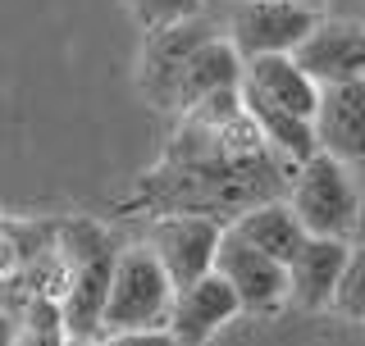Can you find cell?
Instances as JSON below:
<instances>
[{"label":"cell","mask_w":365,"mask_h":346,"mask_svg":"<svg viewBox=\"0 0 365 346\" xmlns=\"http://www.w3.org/2000/svg\"><path fill=\"white\" fill-rule=\"evenodd\" d=\"M329 310H334L338 319H347V324H365V246H351Z\"/></svg>","instance_id":"16"},{"label":"cell","mask_w":365,"mask_h":346,"mask_svg":"<svg viewBox=\"0 0 365 346\" xmlns=\"http://www.w3.org/2000/svg\"><path fill=\"white\" fill-rule=\"evenodd\" d=\"M242 96H256L265 105H279L297 114V119L315 123V110H319V87L297 68L292 55H260V60H247L242 64V83H237Z\"/></svg>","instance_id":"11"},{"label":"cell","mask_w":365,"mask_h":346,"mask_svg":"<svg viewBox=\"0 0 365 346\" xmlns=\"http://www.w3.org/2000/svg\"><path fill=\"white\" fill-rule=\"evenodd\" d=\"M292 5H306V9H315V5H319V0H292Z\"/></svg>","instance_id":"21"},{"label":"cell","mask_w":365,"mask_h":346,"mask_svg":"<svg viewBox=\"0 0 365 346\" xmlns=\"http://www.w3.org/2000/svg\"><path fill=\"white\" fill-rule=\"evenodd\" d=\"M60 260H64V292H60V315L73 342H96L101 337V315L114 278V241L96 224H68L60 233Z\"/></svg>","instance_id":"1"},{"label":"cell","mask_w":365,"mask_h":346,"mask_svg":"<svg viewBox=\"0 0 365 346\" xmlns=\"http://www.w3.org/2000/svg\"><path fill=\"white\" fill-rule=\"evenodd\" d=\"M201 0H128V9L137 14L146 32H160V28H174V23H187L197 14Z\"/></svg>","instance_id":"17"},{"label":"cell","mask_w":365,"mask_h":346,"mask_svg":"<svg viewBox=\"0 0 365 346\" xmlns=\"http://www.w3.org/2000/svg\"><path fill=\"white\" fill-rule=\"evenodd\" d=\"M0 346H14V315L0 310Z\"/></svg>","instance_id":"20"},{"label":"cell","mask_w":365,"mask_h":346,"mask_svg":"<svg viewBox=\"0 0 365 346\" xmlns=\"http://www.w3.org/2000/svg\"><path fill=\"white\" fill-rule=\"evenodd\" d=\"M315 146L342 164L365 159V78L342 87H319Z\"/></svg>","instance_id":"10"},{"label":"cell","mask_w":365,"mask_h":346,"mask_svg":"<svg viewBox=\"0 0 365 346\" xmlns=\"http://www.w3.org/2000/svg\"><path fill=\"white\" fill-rule=\"evenodd\" d=\"M242 315L233 287H228L220 273H205V278L187 283V287H174V305H169V337L178 346H205L220 332L224 324Z\"/></svg>","instance_id":"8"},{"label":"cell","mask_w":365,"mask_h":346,"mask_svg":"<svg viewBox=\"0 0 365 346\" xmlns=\"http://www.w3.org/2000/svg\"><path fill=\"white\" fill-rule=\"evenodd\" d=\"M169 305H174V283L160 269L155 251L146 246H123L114 260V278L106 296V315H101V337L106 332H146L169 324Z\"/></svg>","instance_id":"2"},{"label":"cell","mask_w":365,"mask_h":346,"mask_svg":"<svg viewBox=\"0 0 365 346\" xmlns=\"http://www.w3.org/2000/svg\"><path fill=\"white\" fill-rule=\"evenodd\" d=\"M242 83V60H237L228 37H205L197 41V51L182 60L178 83H174V110H197L215 96H233Z\"/></svg>","instance_id":"9"},{"label":"cell","mask_w":365,"mask_h":346,"mask_svg":"<svg viewBox=\"0 0 365 346\" xmlns=\"http://www.w3.org/2000/svg\"><path fill=\"white\" fill-rule=\"evenodd\" d=\"M228 228H233L247 246H256L260 256L279 260L283 269H288V260L302 251V241H306V228L297 224L288 201H260V205H251V210H242Z\"/></svg>","instance_id":"14"},{"label":"cell","mask_w":365,"mask_h":346,"mask_svg":"<svg viewBox=\"0 0 365 346\" xmlns=\"http://www.w3.org/2000/svg\"><path fill=\"white\" fill-rule=\"evenodd\" d=\"M288 210L297 214V224L306 228V237L347 241L351 228H356V219H361V192H356V182H351V169L334 155L315 151L292 173Z\"/></svg>","instance_id":"3"},{"label":"cell","mask_w":365,"mask_h":346,"mask_svg":"<svg viewBox=\"0 0 365 346\" xmlns=\"http://www.w3.org/2000/svg\"><path fill=\"white\" fill-rule=\"evenodd\" d=\"M220 241H224V224H215L205 214H174V219H160L151 228L146 246L155 251V260L169 273V283L187 287V283L205 278V273H215Z\"/></svg>","instance_id":"5"},{"label":"cell","mask_w":365,"mask_h":346,"mask_svg":"<svg viewBox=\"0 0 365 346\" xmlns=\"http://www.w3.org/2000/svg\"><path fill=\"white\" fill-rule=\"evenodd\" d=\"M319 9L292 5V0H242L228 23L237 60H260V55H292L297 46L315 32Z\"/></svg>","instance_id":"4"},{"label":"cell","mask_w":365,"mask_h":346,"mask_svg":"<svg viewBox=\"0 0 365 346\" xmlns=\"http://www.w3.org/2000/svg\"><path fill=\"white\" fill-rule=\"evenodd\" d=\"M68 346H87V342H68Z\"/></svg>","instance_id":"22"},{"label":"cell","mask_w":365,"mask_h":346,"mask_svg":"<svg viewBox=\"0 0 365 346\" xmlns=\"http://www.w3.org/2000/svg\"><path fill=\"white\" fill-rule=\"evenodd\" d=\"M297 68L315 87H342L365 78V23L351 19H319L315 32L292 51Z\"/></svg>","instance_id":"7"},{"label":"cell","mask_w":365,"mask_h":346,"mask_svg":"<svg viewBox=\"0 0 365 346\" xmlns=\"http://www.w3.org/2000/svg\"><path fill=\"white\" fill-rule=\"evenodd\" d=\"M19 260H23V256H19L14 246H9L5 237H0V278H5V273H14V269H19Z\"/></svg>","instance_id":"19"},{"label":"cell","mask_w":365,"mask_h":346,"mask_svg":"<svg viewBox=\"0 0 365 346\" xmlns=\"http://www.w3.org/2000/svg\"><path fill=\"white\" fill-rule=\"evenodd\" d=\"M91 346H178L169 337V328H146V332H106Z\"/></svg>","instance_id":"18"},{"label":"cell","mask_w":365,"mask_h":346,"mask_svg":"<svg viewBox=\"0 0 365 346\" xmlns=\"http://www.w3.org/2000/svg\"><path fill=\"white\" fill-rule=\"evenodd\" d=\"M347 256H351L347 241H334V237H306L302 251L288 260V301H292L297 310H329Z\"/></svg>","instance_id":"12"},{"label":"cell","mask_w":365,"mask_h":346,"mask_svg":"<svg viewBox=\"0 0 365 346\" xmlns=\"http://www.w3.org/2000/svg\"><path fill=\"white\" fill-rule=\"evenodd\" d=\"M215 273L233 287L237 305L247 315H274L283 301H288V269L279 260L260 256L256 246H247L233 228H224L220 256H215Z\"/></svg>","instance_id":"6"},{"label":"cell","mask_w":365,"mask_h":346,"mask_svg":"<svg viewBox=\"0 0 365 346\" xmlns=\"http://www.w3.org/2000/svg\"><path fill=\"white\" fill-rule=\"evenodd\" d=\"M64 328V315H60V301L51 296H28L23 310L14 315V346H68Z\"/></svg>","instance_id":"15"},{"label":"cell","mask_w":365,"mask_h":346,"mask_svg":"<svg viewBox=\"0 0 365 346\" xmlns=\"http://www.w3.org/2000/svg\"><path fill=\"white\" fill-rule=\"evenodd\" d=\"M197 41H205V32L197 23H174V28H160L146 32V55H142V91L151 96V105L160 110H174V83H178V68L197 51Z\"/></svg>","instance_id":"13"}]
</instances>
